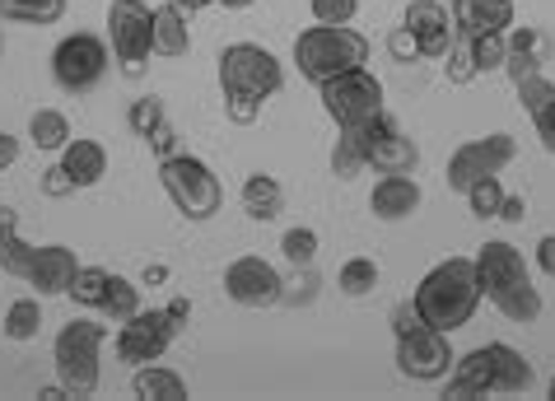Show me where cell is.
I'll list each match as a JSON object with an SVG mask.
<instances>
[{
  "mask_svg": "<svg viewBox=\"0 0 555 401\" xmlns=\"http://www.w3.org/2000/svg\"><path fill=\"white\" fill-rule=\"evenodd\" d=\"M159 281H168V267L154 261V267H145V285H159Z\"/></svg>",
  "mask_w": 555,
  "mask_h": 401,
  "instance_id": "49",
  "label": "cell"
},
{
  "mask_svg": "<svg viewBox=\"0 0 555 401\" xmlns=\"http://www.w3.org/2000/svg\"><path fill=\"white\" fill-rule=\"evenodd\" d=\"M182 327L173 318H168V308H141L135 318L127 322H117V336H113V350H117V360L127 364V368H141V364H154V360H164V350L173 346V336Z\"/></svg>",
  "mask_w": 555,
  "mask_h": 401,
  "instance_id": "11",
  "label": "cell"
},
{
  "mask_svg": "<svg viewBox=\"0 0 555 401\" xmlns=\"http://www.w3.org/2000/svg\"><path fill=\"white\" fill-rule=\"evenodd\" d=\"M490 368H495V392H532L537 383L532 364L504 341H490Z\"/></svg>",
  "mask_w": 555,
  "mask_h": 401,
  "instance_id": "23",
  "label": "cell"
},
{
  "mask_svg": "<svg viewBox=\"0 0 555 401\" xmlns=\"http://www.w3.org/2000/svg\"><path fill=\"white\" fill-rule=\"evenodd\" d=\"M476 275H481V295L500 308L508 322L528 327V322L542 318V295L532 285V271L522 253L504 238H490L481 253H476Z\"/></svg>",
  "mask_w": 555,
  "mask_h": 401,
  "instance_id": "3",
  "label": "cell"
},
{
  "mask_svg": "<svg viewBox=\"0 0 555 401\" xmlns=\"http://www.w3.org/2000/svg\"><path fill=\"white\" fill-rule=\"evenodd\" d=\"M443 56H449V80H453V85H467L472 75H476V66H472V42H467V34H462V38H453V42H449V52H443Z\"/></svg>",
  "mask_w": 555,
  "mask_h": 401,
  "instance_id": "38",
  "label": "cell"
},
{
  "mask_svg": "<svg viewBox=\"0 0 555 401\" xmlns=\"http://www.w3.org/2000/svg\"><path fill=\"white\" fill-rule=\"evenodd\" d=\"M159 121H164V103L154 99V94H145V99H135V103H131V113H127V127H131L135 135H145V141H150Z\"/></svg>",
  "mask_w": 555,
  "mask_h": 401,
  "instance_id": "36",
  "label": "cell"
},
{
  "mask_svg": "<svg viewBox=\"0 0 555 401\" xmlns=\"http://www.w3.org/2000/svg\"><path fill=\"white\" fill-rule=\"evenodd\" d=\"M402 28L415 38V48H421L425 61H439L443 52H449L453 42V10L439 5V0H411L406 14H402Z\"/></svg>",
  "mask_w": 555,
  "mask_h": 401,
  "instance_id": "15",
  "label": "cell"
},
{
  "mask_svg": "<svg viewBox=\"0 0 555 401\" xmlns=\"http://www.w3.org/2000/svg\"><path fill=\"white\" fill-rule=\"evenodd\" d=\"M224 295L243 308H271L285 299V281L267 257H234L224 267Z\"/></svg>",
  "mask_w": 555,
  "mask_h": 401,
  "instance_id": "14",
  "label": "cell"
},
{
  "mask_svg": "<svg viewBox=\"0 0 555 401\" xmlns=\"http://www.w3.org/2000/svg\"><path fill=\"white\" fill-rule=\"evenodd\" d=\"M0 332L10 336V341H38V332H42V303L38 295H24V299H10L5 308V318H0Z\"/></svg>",
  "mask_w": 555,
  "mask_h": 401,
  "instance_id": "27",
  "label": "cell"
},
{
  "mask_svg": "<svg viewBox=\"0 0 555 401\" xmlns=\"http://www.w3.org/2000/svg\"><path fill=\"white\" fill-rule=\"evenodd\" d=\"M0 52H5V42H0Z\"/></svg>",
  "mask_w": 555,
  "mask_h": 401,
  "instance_id": "53",
  "label": "cell"
},
{
  "mask_svg": "<svg viewBox=\"0 0 555 401\" xmlns=\"http://www.w3.org/2000/svg\"><path fill=\"white\" fill-rule=\"evenodd\" d=\"M467 42H472V66H476V75L504 70V56H508L504 34H472Z\"/></svg>",
  "mask_w": 555,
  "mask_h": 401,
  "instance_id": "32",
  "label": "cell"
},
{
  "mask_svg": "<svg viewBox=\"0 0 555 401\" xmlns=\"http://www.w3.org/2000/svg\"><path fill=\"white\" fill-rule=\"evenodd\" d=\"M70 135H75L70 117L56 113V107H38V113L28 117V141H34V150H42V154H61Z\"/></svg>",
  "mask_w": 555,
  "mask_h": 401,
  "instance_id": "26",
  "label": "cell"
},
{
  "mask_svg": "<svg viewBox=\"0 0 555 401\" xmlns=\"http://www.w3.org/2000/svg\"><path fill=\"white\" fill-rule=\"evenodd\" d=\"M457 34H508L514 28V0H453Z\"/></svg>",
  "mask_w": 555,
  "mask_h": 401,
  "instance_id": "20",
  "label": "cell"
},
{
  "mask_svg": "<svg viewBox=\"0 0 555 401\" xmlns=\"http://www.w3.org/2000/svg\"><path fill=\"white\" fill-rule=\"evenodd\" d=\"M215 5H224V10H248V5H257V0H215Z\"/></svg>",
  "mask_w": 555,
  "mask_h": 401,
  "instance_id": "51",
  "label": "cell"
},
{
  "mask_svg": "<svg viewBox=\"0 0 555 401\" xmlns=\"http://www.w3.org/2000/svg\"><path fill=\"white\" fill-rule=\"evenodd\" d=\"M532 127H537V141H542L546 154H555V94L542 103V107H532Z\"/></svg>",
  "mask_w": 555,
  "mask_h": 401,
  "instance_id": "39",
  "label": "cell"
},
{
  "mask_svg": "<svg viewBox=\"0 0 555 401\" xmlns=\"http://www.w3.org/2000/svg\"><path fill=\"white\" fill-rule=\"evenodd\" d=\"M168 318H173L178 327H188V318H192V303H188V299H173V303H168Z\"/></svg>",
  "mask_w": 555,
  "mask_h": 401,
  "instance_id": "48",
  "label": "cell"
},
{
  "mask_svg": "<svg viewBox=\"0 0 555 401\" xmlns=\"http://www.w3.org/2000/svg\"><path fill=\"white\" fill-rule=\"evenodd\" d=\"M374 285H378V261L374 257H350L341 271H336V289L350 299H364V295H374Z\"/></svg>",
  "mask_w": 555,
  "mask_h": 401,
  "instance_id": "30",
  "label": "cell"
},
{
  "mask_svg": "<svg viewBox=\"0 0 555 401\" xmlns=\"http://www.w3.org/2000/svg\"><path fill=\"white\" fill-rule=\"evenodd\" d=\"M173 141H178V135H173V127H168V121H159V127H154V135H150V145H154V154H159V159H164V154H173Z\"/></svg>",
  "mask_w": 555,
  "mask_h": 401,
  "instance_id": "45",
  "label": "cell"
},
{
  "mask_svg": "<svg viewBox=\"0 0 555 401\" xmlns=\"http://www.w3.org/2000/svg\"><path fill=\"white\" fill-rule=\"evenodd\" d=\"M481 275H476V257H449L435 271H425V281L415 285L411 308L421 313V322L439 332H462L481 308Z\"/></svg>",
  "mask_w": 555,
  "mask_h": 401,
  "instance_id": "2",
  "label": "cell"
},
{
  "mask_svg": "<svg viewBox=\"0 0 555 401\" xmlns=\"http://www.w3.org/2000/svg\"><path fill=\"white\" fill-rule=\"evenodd\" d=\"M285 85V70L275 52H267L261 42H229L220 52V94H224V113L229 121L248 127L257 121L261 103L281 94Z\"/></svg>",
  "mask_w": 555,
  "mask_h": 401,
  "instance_id": "1",
  "label": "cell"
},
{
  "mask_svg": "<svg viewBox=\"0 0 555 401\" xmlns=\"http://www.w3.org/2000/svg\"><path fill=\"white\" fill-rule=\"evenodd\" d=\"M173 5H182V10L192 14V10H206V5H215V0H173Z\"/></svg>",
  "mask_w": 555,
  "mask_h": 401,
  "instance_id": "50",
  "label": "cell"
},
{
  "mask_svg": "<svg viewBox=\"0 0 555 401\" xmlns=\"http://www.w3.org/2000/svg\"><path fill=\"white\" fill-rule=\"evenodd\" d=\"M537 267H542L546 275H555V234H546L542 243H537Z\"/></svg>",
  "mask_w": 555,
  "mask_h": 401,
  "instance_id": "47",
  "label": "cell"
},
{
  "mask_svg": "<svg viewBox=\"0 0 555 401\" xmlns=\"http://www.w3.org/2000/svg\"><path fill=\"white\" fill-rule=\"evenodd\" d=\"M462 196H467V206H472V215H476V220H495V215H500V200H504L500 173H495V178H481V182H472V187L462 192Z\"/></svg>",
  "mask_w": 555,
  "mask_h": 401,
  "instance_id": "34",
  "label": "cell"
},
{
  "mask_svg": "<svg viewBox=\"0 0 555 401\" xmlns=\"http://www.w3.org/2000/svg\"><path fill=\"white\" fill-rule=\"evenodd\" d=\"M522 215H528V200H522V196H504L495 220H504V224H522Z\"/></svg>",
  "mask_w": 555,
  "mask_h": 401,
  "instance_id": "42",
  "label": "cell"
},
{
  "mask_svg": "<svg viewBox=\"0 0 555 401\" xmlns=\"http://www.w3.org/2000/svg\"><path fill=\"white\" fill-rule=\"evenodd\" d=\"M131 388L145 401H188V378H182L178 368H164V364H141Z\"/></svg>",
  "mask_w": 555,
  "mask_h": 401,
  "instance_id": "24",
  "label": "cell"
},
{
  "mask_svg": "<svg viewBox=\"0 0 555 401\" xmlns=\"http://www.w3.org/2000/svg\"><path fill=\"white\" fill-rule=\"evenodd\" d=\"M514 154H518V145H514V135L508 131H495V135H481V141L457 145L453 159H449V192H467L472 182L504 173V168L514 164Z\"/></svg>",
  "mask_w": 555,
  "mask_h": 401,
  "instance_id": "13",
  "label": "cell"
},
{
  "mask_svg": "<svg viewBox=\"0 0 555 401\" xmlns=\"http://www.w3.org/2000/svg\"><path fill=\"white\" fill-rule=\"evenodd\" d=\"M103 341H107V322H94V318H75L56 332L52 364H56V383L70 397H94L99 392V378H103L99 350H103Z\"/></svg>",
  "mask_w": 555,
  "mask_h": 401,
  "instance_id": "4",
  "label": "cell"
},
{
  "mask_svg": "<svg viewBox=\"0 0 555 401\" xmlns=\"http://www.w3.org/2000/svg\"><path fill=\"white\" fill-rule=\"evenodd\" d=\"M388 48H392V56H397V61H415V56H421V48H415V38L406 34V28H397Z\"/></svg>",
  "mask_w": 555,
  "mask_h": 401,
  "instance_id": "43",
  "label": "cell"
},
{
  "mask_svg": "<svg viewBox=\"0 0 555 401\" xmlns=\"http://www.w3.org/2000/svg\"><path fill=\"white\" fill-rule=\"evenodd\" d=\"M495 392V368H490V346H476L467 354H457L453 368H449V392L453 401H472V397H486Z\"/></svg>",
  "mask_w": 555,
  "mask_h": 401,
  "instance_id": "19",
  "label": "cell"
},
{
  "mask_svg": "<svg viewBox=\"0 0 555 401\" xmlns=\"http://www.w3.org/2000/svg\"><path fill=\"white\" fill-rule=\"evenodd\" d=\"M453 360L457 354L449 346V332L429 327V322H411V327L397 332V368H402V378L439 383V378H449Z\"/></svg>",
  "mask_w": 555,
  "mask_h": 401,
  "instance_id": "10",
  "label": "cell"
},
{
  "mask_svg": "<svg viewBox=\"0 0 555 401\" xmlns=\"http://www.w3.org/2000/svg\"><path fill=\"white\" fill-rule=\"evenodd\" d=\"M141 285L135 281H127V275H107V295H103V303H99V313L107 318V322H127V318H135L141 313Z\"/></svg>",
  "mask_w": 555,
  "mask_h": 401,
  "instance_id": "29",
  "label": "cell"
},
{
  "mask_svg": "<svg viewBox=\"0 0 555 401\" xmlns=\"http://www.w3.org/2000/svg\"><path fill=\"white\" fill-rule=\"evenodd\" d=\"M42 192H48V196H66V192H75V187L66 182V173H61V168H48V178H42Z\"/></svg>",
  "mask_w": 555,
  "mask_h": 401,
  "instance_id": "46",
  "label": "cell"
},
{
  "mask_svg": "<svg viewBox=\"0 0 555 401\" xmlns=\"http://www.w3.org/2000/svg\"><path fill=\"white\" fill-rule=\"evenodd\" d=\"M551 401H555V378H551Z\"/></svg>",
  "mask_w": 555,
  "mask_h": 401,
  "instance_id": "52",
  "label": "cell"
},
{
  "mask_svg": "<svg viewBox=\"0 0 555 401\" xmlns=\"http://www.w3.org/2000/svg\"><path fill=\"white\" fill-rule=\"evenodd\" d=\"M14 164H20V141L10 131H0V173H10Z\"/></svg>",
  "mask_w": 555,
  "mask_h": 401,
  "instance_id": "44",
  "label": "cell"
},
{
  "mask_svg": "<svg viewBox=\"0 0 555 401\" xmlns=\"http://www.w3.org/2000/svg\"><path fill=\"white\" fill-rule=\"evenodd\" d=\"M318 94H322V113L336 121V131L364 127V121H374L383 113V80L369 66L332 75V80L318 85Z\"/></svg>",
  "mask_w": 555,
  "mask_h": 401,
  "instance_id": "8",
  "label": "cell"
},
{
  "mask_svg": "<svg viewBox=\"0 0 555 401\" xmlns=\"http://www.w3.org/2000/svg\"><path fill=\"white\" fill-rule=\"evenodd\" d=\"M369 61V38L354 34L350 24H313L295 38V66L304 80H332L341 70H354Z\"/></svg>",
  "mask_w": 555,
  "mask_h": 401,
  "instance_id": "5",
  "label": "cell"
},
{
  "mask_svg": "<svg viewBox=\"0 0 555 401\" xmlns=\"http://www.w3.org/2000/svg\"><path fill=\"white\" fill-rule=\"evenodd\" d=\"M281 253H285L289 267H313V261H318V234L308 224L285 229V234H281Z\"/></svg>",
  "mask_w": 555,
  "mask_h": 401,
  "instance_id": "33",
  "label": "cell"
},
{
  "mask_svg": "<svg viewBox=\"0 0 555 401\" xmlns=\"http://www.w3.org/2000/svg\"><path fill=\"white\" fill-rule=\"evenodd\" d=\"M508 52H537L542 48V38H537V28H514V34H504Z\"/></svg>",
  "mask_w": 555,
  "mask_h": 401,
  "instance_id": "41",
  "label": "cell"
},
{
  "mask_svg": "<svg viewBox=\"0 0 555 401\" xmlns=\"http://www.w3.org/2000/svg\"><path fill=\"white\" fill-rule=\"evenodd\" d=\"M192 52V28H188V10L182 5H159L154 10V56H168V61H178V56H188Z\"/></svg>",
  "mask_w": 555,
  "mask_h": 401,
  "instance_id": "21",
  "label": "cell"
},
{
  "mask_svg": "<svg viewBox=\"0 0 555 401\" xmlns=\"http://www.w3.org/2000/svg\"><path fill=\"white\" fill-rule=\"evenodd\" d=\"M56 168L66 173V182L75 192L80 187H99V182L107 178V150L99 141H89V135H70L66 150H61Z\"/></svg>",
  "mask_w": 555,
  "mask_h": 401,
  "instance_id": "18",
  "label": "cell"
},
{
  "mask_svg": "<svg viewBox=\"0 0 555 401\" xmlns=\"http://www.w3.org/2000/svg\"><path fill=\"white\" fill-rule=\"evenodd\" d=\"M346 131H354L364 168H374V173H415V164H421L415 141L392 127L388 113H378L374 121H364V127H346Z\"/></svg>",
  "mask_w": 555,
  "mask_h": 401,
  "instance_id": "12",
  "label": "cell"
},
{
  "mask_svg": "<svg viewBox=\"0 0 555 401\" xmlns=\"http://www.w3.org/2000/svg\"><path fill=\"white\" fill-rule=\"evenodd\" d=\"M107 42H113V61L127 80H141L154 52V10L145 0H113L107 5Z\"/></svg>",
  "mask_w": 555,
  "mask_h": 401,
  "instance_id": "7",
  "label": "cell"
},
{
  "mask_svg": "<svg viewBox=\"0 0 555 401\" xmlns=\"http://www.w3.org/2000/svg\"><path fill=\"white\" fill-rule=\"evenodd\" d=\"M504 70H508V80H528V75L542 70V61H537V52H508L504 56Z\"/></svg>",
  "mask_w": 555,
  "mask_h": 401,
  "instance_id": "40",
  "label": "cell"
},
{
  "mask_svg": "<svg viewBox=\"0 0 555 401\" xmlns=\"http://www.w3.org/2000/svg\"><path fill=\"white\" fill-rule=\"evenodd\" d=\"M34 243L20 238V210L14 206H0V271L5 275H28V267H34Z\"/></svg>",
  "mask_w": 555,
  "mask_h": 401,
  "instance_id": "22",
  "label": "cell"
},
{
  "mask_svg": "<svg viewBox=\"0 0 555 401\" xmlns=\"http://www.w3.org/2000/svg\"><path fill=\"white\" fill-rule=\"evenodd\" d=\"M369 210H374V220H383V224L411 220V215L421 210V182L411 173H383L374 182V192H369Z\"/></svg>",
  "mask_w": 555,
  "mask_h": 401,
  "instance_id": "16",
  "label": "cell"
},
{
  "mask_svg": "<svg viewBox=\"0 0 555 401\" xmlns=\"http://www.w3.org/2000/svg\"><path fill=\"white\" fill-rule=\"evenodd\" d=\"M75 271H80V261H75V253L66 248V243H42V248L34 253V267H28L24 281L38 289V299H52V295H66Z\"/></svg>",
  "mask_w": 555,
  "mask_h": 401,
  "instance_id": "17",
  "label": "cell"
},
{
  "mask_svg": "<svg viewBox=\"0 0 555 401\" xmlns=\"http://www.w3.org/2000/svg\"><path fill=\"white\" fill-rule=\"evenodd\" d=\"M159 182H164V192L168 200L178 206L182 220H210L215 210L224 206V187H220V178L210 173V164L206 159H196V154H164L159 159Z\"/></svg>",
  "mask_w": 555,
  "mask_h": 401,
  "instance_id": "6",
  "label": "cell"
},
{
  "mask_svg": "<svg viewBox=\"0 0 555 401\" xmlns=\"http://www.w3.org/2000/svg\"><path fill=\"white\" fill-rule=\"evenodd\" d=\"M107 66H113V48L99 34H66L52 52V80L66 94H89L103 85Z\"/></svg>",
  "mask_w": 555,
  "mask_h": 401,
  "instance_id": "9",
  "label": "cell"
},
{
  "mask_svg": "<svg viewBox=\"0 0 555 401\" xmlns=\"http://www.w3.org/2000/svg\"><path fill=\"white\" fill-rule=\"evenodd\" d=\"M66 14V0H0V24L48 28Z\"/></svg>",
  "mask_w": 555,
  "mask_h": 401,
  "instance_id": "28",
  "label": "cell"
},
{
  "mask_svg": "<svg viewBox=\"0 0 555 401\" xmlns=\"http://www.w3.org/2000/svg\"><path fill=\"white\" fill-rule=\"evenodd\" d=\"M332 173L336 178H354V173H364V154H360V141H354V131H341L336 135V150H332Z\"/></svg>",
  "mask_w": 555,
  "mask_h": 401,
  "instance_id": "35",
  "label": "cell"
},
{
  "mask_svg": "<svg viewBox=\"0 0 555 401\" xmlns=\"http://www.w3.org/2000/svg\"><path fill=\"white\" fill-rule=\"evenodd\" d=\"M107 275H113V271H103V267H80L66 295L80 303V308H94V313H99V303H103V295H107Z\"/></svg>",
  "mask_w": 555,
  "mask_h": 401,
  "instance_id": "31",
  "label": "cell"
},
{
  "mask_svg": "<svg viewBox=\"0 0 555 401\" xmlns=\"http://www.w3.org/2000/svg\"><path fill=\"white\" fill-rule=\"evenodd\" d=\"M318 24H350L360 14V0H308Z\"/></svg>",
  "mask_w": 555,
  "mask_h": 401,
  "instance_id": "37",
  "label": "cell"
},
{
  "mask_svg": "<svg viewBox=\"0 0 555 401\" xmlns=\"http://www.w3.org/2000/svg\"><path fill=\"white\" fill-rule=\"evenodd\" d=\"M243 210H248V220H261V224L275 220L285 210V187L271 173H253L243 182Z\"/></svg>",
  "mask_w": 555,
  "mask_h": 401,
  "instance_id": "25",
  "label": "cell"
}]
</instances>
